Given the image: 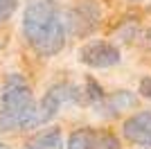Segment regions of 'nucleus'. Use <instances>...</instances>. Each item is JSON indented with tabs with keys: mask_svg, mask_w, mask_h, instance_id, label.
Returning <instances> with one entry per match:
<instances>
[{
	"mask_svg": "<svg viewBox=\"0 0 151 149\" xmlns=\"http://www.w3.org/2000/svg\"><path fill=\"white\" fill-rule=\"evenodd\" d=\"M23 32L41 56H52L65 43L61 12L52 0H27L23 14Z\"/></svg>",
	"mask_w": 151,
	"mask_h": 149,
	"instance_id": "nucleus-1",
	"label": "nucleus"
},
{
	"mask_svg": "<svg viewBox=\"0 0 151 149\" xmlns=\"http://www.w3.org/2000/svg\"><path fill=\"white\" fill-rule=\"evenodd\" d=\"M34 113H36V102L29 84L20 74H12L5 81V88L0 95V129H36Z\"/></svg>",
	"mask_w": 151,
	"mask_h": 149,
	"instance_id": "nucleus-2",
	"label": "nucleus"
},
{
	"mask_svg": "<svg viewBox=\"0 0 151 149\" xmlns=\"http://www.w3.org/2000/svg\"><path fill=\"white\" fill-rule=\"evenodd\" d=\"M99 5L95 0H83L79 7H72L61 16L63 30L65 34H72V36H88L97 30L99 25Z\"/></svg>",
	"mask_w": 151,
	"mask_h": 149,
	"instance_id": "nucleus-3",
	"label": "nucleus"
},
{
	"mask_svg": "<svg viewBox=\"0 0 151 149\" xmlns=\"http://www.w3.org/2000/svg\"><path fill=\"white\" fill-rule=\"evenodd\" d=\"M77 90L75 86H70V84H57V86H52L47 93L43 95L41 99V104H36V113H34V127H41V124L50 122L54 115L59 113L63 104H70V102H75L77 99Z\"/></svg>",
	"mask_w": 151,
	"mask_h": 149,
	"instance_id": "nucleus-4",
	"label": "nucleus"
},
{
	"mask_svg": "<svg viewBox=\"0 0 151 149\" xmlns=\"http://www.w3.org/2000/svg\"><path fill=\"white\" fill-rule=\"evenodd\" d=\"M79 59L90 68H111V66L120 63L122 56H120V48H115L113 43L93 41V43H86L79 50Z\"/></svg>",
	"mask_w": 151,
	"mask_h": 149,
	"instance_id": "nucleus-5",
	"label": "nucleus"
},
{
	"mask_svg": "<svg viewBox=\"0 0 151 149\" xmlns=\"http://www.w3.org/2000/svg\"><path fill=\"white\" fill-rule=\"evenodd\" d=\"M122 133L126 140H131L135 145L151 147V111H140L131 115L122 127Z\"/></svg>",
	"mask_w": 151,
	"mask_h": 149,
	"instance_id": "nucleus-6",
	"label": "nucleus"
},
{
	"mask_svg": "<svg viewBox=\"0 0 151 149\" xmlns=\"http://www.w3.org/2000/svg\"><path fill=\"white\" fill-rule=\"evenodd\" d=\"M25 149H63V136H61V131H57V129L41 131L38 136H34L27 142Z\"/></svg>",
	"mask_w": 151,
	"mask_h": 149,
	"instance_id": "nucleus-7",
	"label": "nucleus"
},
{
	"mask_svg": "<svg viewBox=\"0 0 151 149\" xmlns=\"http://www.w3.org/2000/svg\"><path fill=\"white\" fill-rule=\"evenodd\" d=\"M104 102V99H101ZM106 108L108 111H122V108H126V106H133L135 104V97H133L129 90H120V93H113L111 97H106Z\"/></svg>",
	"mask_w": 151,
	"mask_h": 149,
	"instance_id": "nucleus-8",
	"label": "nucleus"
},
{
	"mask_svg": "<svg viewBox=\"0 0 151 149\" xmlns=\"http://www.w3.org/2000/svg\"><path fill=\"white\" fill-rule=\"evenodd\" d=\"M90 149H122V147L113 133L101 131V133H90Z\"/></svg>",
	"mask_w": 151,
	"mask_h": 149,
	"instance_id": "nucleus-9",
	"label": "nucleus"
},
{
	"mask_svg": "<svg viewBox=\"0 0 151 149\" xmlns=\"http://www.w3.org/2000/svg\"><path fill=\"white\" fill-rule=\"evenodd\" d=\"M65 149H90V131H75L68 138Z\"/></svg>",
	"mask_w": 151,
	"mask_h": 149,
	"instance_id": "nucleus-10",
	"label": "nucleus"
},
{
	"mask_svg": "<svg viewBox=\"0 0 151 149\" xmlns=\"http://www.w3.org/2000/svg\"><path fill=\"white\" fill-rule=\"evenodd\" d=\"M18 0H0V20H5L7 16H12V12L16 9Z\"/></svg>",
	"mask_w": 151,
	"mask_h": 149,
	"instance_id": "nucleus-11",
	"label": "nucleus"
},
{
	"mask_svg": "<svg viewBox=\"0 0 151 149\" xmlns=\"http://www.w3.org/2000/svg\"><path fill=\"white\" fill-rule=\"evenodd\" d=\"M88 97L93 99V102H101V99H104V93H101V88L97 86L93 79H88Z\"/></svg>",
	"mask_w": 151,
	"mask_h": 149,
	"instance_id": "nucleus-12",
	"label": "nucleus"
},
{
	"mask_svg": "<svg viewBox=\"0 0 151 149\" xmlns=\"http://www.w3.org/2000/svg\"><path fill=\"white\" fill-rule=\"evenodd\" d=\"M140 95L151 99V77H145V79L140 81Z\"/></svg>",
	"mask_w": 151,
	"mask_h": 149,
	"instance_id": "nucleus-13",
	"label": "nucleus"
},
{
	"mask_svg": "<svg viewBox=\"0 0 151 149\" xmlns=\"http://www.w3.org/2000/svg\"><path fill=\"white\" fill-rule=\"evenodd\" d=\"M149 12H151V5H149Z\"/></svg>",
	"mask_w": 151,
	"mask_h": 149,
	"instance_id": "nucleus-14",
	"label": "nucleus"
},
{
	"mask_svg": "<svg viewBox=\"0 0 151 149\" xmlns=\"http://www.w3.org/2000/svg\"><path fill=\"white\" fill-rule=\"evenodd\" d=\"M0 149H2V145H0Z\"/></svg>",
	"mask_w": 151,
	"mask_h": 149,
	"instance_id": "nucleus-15",
	"label": "nucleus"
}]
</instances>
